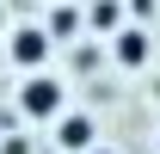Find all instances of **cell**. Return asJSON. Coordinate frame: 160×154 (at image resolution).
Segmentation results:
<instances>
[{
    "label": "cell",
    "instance_id": "6da1fadb",
    "mask_svg": "<svg viewBox=\"0 0 160 154\" xmlns=\"http://www.w3.org/2000/svg\"><path fill=\"white\" fill-rule=\"evenodd\" d=\"M12 105H19L25 123H56V117L68 111V80L49 74V68H31V74L19 80V93H12Z\"/></svg>",
    "mask_w": 160,
    "mask_h": 154
},
{
    "label": "cell",
    "instance_id": "7a4b0ae2",
    "mask_svg": "<svg viewBox=\"0 0 160 154\" xmlns=\"http://www.w3.org/2000/svg\"><path fill=\"white\" fill-rule=\"evenodd\" d=\"M0 49H6V62H12L19 74H31V68H49V56H56V37H49V25H12Z\"/></svg>",
    "mask_w": 160,
    "mask_h": 154
},
{
    "label": "cell",
    "instance_id": "3957f363",
    "mask_svg": "<svg viewBox=\"0 0 160 154\" xmlns=\"http://www.w3.org/2000/svg\"><path fill=\"white\" fill-rule=\"evenodd\" d=\"M111 62H117L123 74H142V68L154 62V37H148L142 25H129V19H123L117 31H111Z\"/></svg>",
    "mask_w": 160,
    "mask_h": 154
},
{
    "label": "cell",
    "instance_id": "277c9868",
    "mask_svg": "<svg viewBox=\"0 0 160 154\" xmlns=\"http://www.w3.org/2000/svg\"><path fill=\"white\" fill-rule=\"evenodd\" d=\"M49 130H56V154H86L92 142H99V123H92V111H62Z\"/></svg>",
    "mask_w": 160,
    "mask_h": 154
},
{
    "label": "cell",
    "instance_id": "5b68a950",
    "mask_svg": "<svg viewBox=\"0 0 160 154\" xmlns=\"http://www.w3.org/2000/svg\"><path fill=\"white\" fill-rule=\"evenodd\" d=\"M43 25H49V37H80V31H86V6H80V0H49V19H43Z\"/></svg>",
    "mask_w": 160,
    "mask_h": 154
},
{
    "label": "cell",
    "instance_id": "8992f818",
    "mask_svg": "<svg viewBox=\"0 0 160 154\" xmlns=\"http://www.w3.org/2000/svg\"><path fill=\"white\" fill-rule=\"evenodd\" d=\"M117 25H123V0H92V6H86V31H105V37H111Z\"/></svg>",
    "mask_w": 160,
    "mask_h": 154
},
{
    "label": "cell",
    "instance_id": "52a82bcc",
    "mask_svg": "<svg viewBox=\"0 0 160 154\" xmlns=\"http://www.w3.org/2000/svg\"><path fill=\"white\" fill-rule=\"evenodd\" d=\"M0 154H31V142H19V136H6V142H0Z\"/></svg>",
    "mask_w": 160,
    "mask_h": 154
},
{
    "label": "cell",
    "instance_id": "ba28073f",
    "mask_svg": "<svg viewBox=\"0 0 160 154\" xmlns=\"http://www.w3.org/2000/svg\"><path fill=\"white\" fill-rule=\"evenodd\" d=\"M86 154H123V148H111V142H92V148H86Z\"/></svg>",
    "mask_w": 160,
    "mask_h": 154
},
{
    "label": "cell",
    "instance_id": "9c48e42d",
    "mask_svg": "<svg viewBox=\"0 0 160 154\" xmlns=\"http://www.w3.org/2000/svg\"><path fill=\"white\" fill-rule=\"evenodd\" d=\"M154 99H160V80H154Z\"/></svg>",
    "mask_w": 160,
    "mask_h": 154
},
{
    "label": "cell",
    "instance_id": "30bf717a",
    "mask_svg": "<svg viewBox=\"0 0 160 154\" xmlns=\"http://www.w3.org/2000/svg\"><path fill=\"white\" fill-rule=\"evenodd\" d=\"M154 154H160V136H154Z\"/></svg>",
    "mask_w": 160,
    "mask_h": 154
},
{
    "label": "cell",
    "instance_id": "8fae6325",
    "mask_svg": "<svg viewBox=\"0 0 160 154\" xmlns=\"http://www.w3.org/2000/svg\"><path fill=\"white\" fill-rule=\"evenodd\" d=\"M0 62H6V49H0Z\"/></svg>",
    "mask_w": 160,
    "mask_h": 154
}]
</instances>
